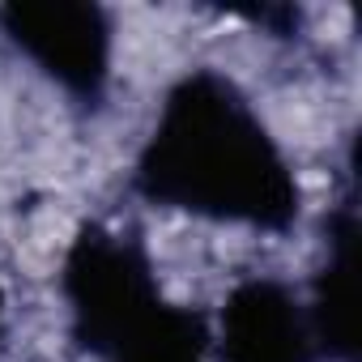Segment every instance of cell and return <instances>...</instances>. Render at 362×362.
Returning a JSON list of instances; mask_svg holds the SVG:
<instances>
[{"label":"cell","mask_w":362,"mask_h":362,"mask_svg":"<svg viewBox=\"0 0 362 362\" xmlns=\"http://www.w3.org/2000/svg\"><path fill=\"white\" fill-rule=\"evenodd\" d=\"M39 22H43V13H39ZM64 22H69V9H56V26H60V35H64ZM22 26H26V35H52V26H35V22H26L22 18ZM56 43V39H52ZM73 60H94L90 52H81V47H73L69 39H60V56H56V64H73Z\"/></svg>","instance_id":"cell-1"}]
</instances>
